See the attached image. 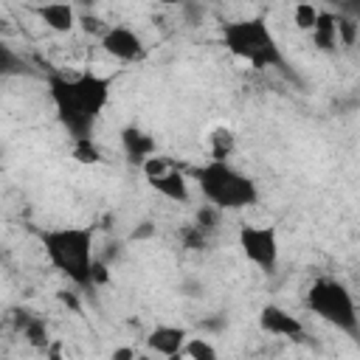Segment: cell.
Listing matches in <instances>:
<instances>
[{
    "label": "cell",
    "mask_w": 360,
    "mask_h": 360,
    "mask_svg": "<svg viewBox=\"0 0 360 360\" xmlns=\"http://www.w3.org/2000/svg\"><path fill=\"white\" fill-rule=\"evenodd\" d=\"M129 357H135V349H115L112 352V360H129Z\"/></svg>",
    "instance_id": "cell-21"
},
{
    "label": "cell",
    "mask_w": 360,
    "mask_h": 360,
    "mask_svg": "<svg viewBox=\"0 0 360 360\" xmlns=\"http://www.w3.org/2000/svg\"><path fill=\"white\" fill-rule=\"evenodd\" d=\"M312 37H315V45H318V48H323V51L335 48V42H338L335 14H329V11H318L315 25H312Z\"/></svg>",
    "instance_id": "cell-13"
},
{
    "label": "cell",
    "mask_w": 360,
    "mask_h": 360,
    "mask_svg": "<svg viewBox=\"0 0 360 360\" xmlns=\"http://www.w3.org/2000/svg\"><path fill=\"white\" fill-rule=\"evenodd\" d=\"M335 28H338V37H340L346 45L354 42V34H357V22H354V20H349V17H335Z\"/></svg>",
    "instance_id": "cell-19"
},
{
    "label": "cell",
    "mask_w": 360,
    "mask_h": 360,
    "mask_svg": "<svg viewBox=\"0 0 360 360\" xmlns=\"http://www.w3.org/2000/svg\"><path fill=\"white\" fill-rule=\"evenodd\" d=\"M315 17H318V8H315L312 3H307V0L295 3V8H292V22H295L301 31H312Z\"/></svg>",
    "instance_id": "cell-18"
},
{
    "label": "cell",
    "mask_w": 360,
    "mask_h": 360,
    "mask_svg": "<svg viewBox=\"0 0 360 360\" xmlns=\"http://www.w3.org/2000/svg\"><path fill=\"white\" fill-rule=\"evenodd\" d=\"M25 70H28L25 59L17 56V53L11 51V45H6V42L0 39V76H22Z\"/></svg>",
    "instance_id": "cell-14"
},
{
    "label": "cell",
    "mask_w": 360,
    "mask_h": 360,
    "mask_svg": "<svg viewBox=\"0 0 360 360\" xmlns=\"http://www.w3.org/2000/svg\"><path fill=\"white\" fill-rule=\"evenodd\" d=\"M186 329L180 326H155L149 335H146V346L149 352L155 354H163V357H177L183 343H186Z\"/></svg>",
    "instance_id": "cell-10"
},
{
    "label": "cell",
    "mask_w": 360,
    "mask_h": 360,
    "mask_svg": "<svg viewBox=\"0 0 360 360\" xmlns=\"http://www.w3.org/2000/svg\"><path fill=\"white\" fill-rule=\"evenodd\" d=\"M37 14H39V20H42L51 31H56V34H68V31L76 28V11H73V6H70L68 0L42 3V6L37 8Z\"/></svg>",
    "instance_id": "cell-11"
},
{
    "label": "cell",
    "mask_w": 360,
    "mask_h": 360,
    "mask_svg": "<svg viewBox=\"0 0 360 360\" xmlns=\"http://www.w3.org/2000/svg\"><path fill=\"white\" fill-rule=\"evenodd\" d=\"M236 146V138L231 129H217L211 135V160H228Z\"/></svg>",
    "instance_id": "cell-16"
},
{
    "label": "cell",
    "mask_w": 360,
    "mask_h": 360,
    "mask_svg": "<svg viewBox=\"0 0 360 360\" xmlns=\"http://www.w3.org/2000/svg\"><path fill=\"white\" fill-rule=\"evenodd\" d=\"M73 158H76L79 163H84V166L101 163V149L96 146L93 135H90V138H73Z\"/></svg>",
    "instance_id": "cell-15"
},
{
    "label": "cell",
    "mask_w": 360,
    "mask_h": 360,
    "mask_svg": "<svg viewBox=\"0 0 360 360\" xmlns=\"http://www.w3.org/2000/svg\"><path fill=\"white\" fill-rule=\"evenodd\" d=\"M239 248L262 273H273L278 267V233L273 225H242Z\"/></svg>",
    "instance_id": "cell-6"
},
{
    "label": "cell",
    "mask_w": 360,
    "mask_h": 360,
    "mask_svg": "<svg viewBox=\"0 0 360 360\" xmlns=\"http://www.w3.org/2000/svg\"><path fill=\"white\" fill-rule=\"evenodd\" d=\"M180 354L194 357V360H217V349H214L205 338H186Z\"/></svg>",
    "instance_id": "cell-17"
},
{
    "label": "cell",
    "mask_w": 360,
    "mask_h": 360,
    "mask_svg": "<svg viewBox=\"0 0 360 360\" xmlns=\"http://www.w3.org/2000/svg\"><path fill=\"white\" fill-rule=\"evenodd\" d=\"M160 6H183V3H188V0H158Z\"/></svg>",
    "instance_id": "cell-22"
},
{
    "label": "cell",
    "mask_w": 360,
    "mask_h": 360,
    "mask_svg": "<svg viewBox=\"0 0 360 360\" xmlns=\"http://www.w3.org/2000/svg\"><path fill=\"white\" fill-rule=\"evenodd\" d=\"M222 45L236 59L248 62L253 70L284 68L281 48H278V42H276L264 17H245V20L228 22L222 28Z\"/></svg>",
    "instance_id": "cell-4"
},
{
    "label": "cell",
    "mask_w": 360,
    "mask_h": 360,
    "mask_svg": "<svg viewBox=\"0 0 360 360\" xmlns=\"http://www.w3.org/2000/svg\"><path fill=\"white\" fill-rule=\"evenodd\" d=\"M158 194H163L166 200H172V202H188V197H191V191H188V180H186V174L180 172V166H169V169H163L160 174H155V177H149L146 180Z\"/></svg>",
    "instance_id": "cell-9"
},
{
    "label": "cell",
    "mask_w": 360,
    "mask_h": 360,
    "mask_svg": "<svg viewBox=\"0 0 360 360\" xmlns=\"http://www.w3.org/2000/svg\"><path fill=\"white\" fill-rule=\"evenodd\" d=\"M48 93L56 107V118L70 138H90L96 121L110 101V79L96 73L48 76Z\"/></svg>",
    "instance_id": "cell-1"
},
{
    "label": "cell",
    "mask_w": 360,
    "mask_h": 360,
    "mask_svg": "<svg viewBox=\"0 0 360 360\" xmlns=\"http://www.w3.org/2000/svg\"><path fill=\"white\" fill-rule=\"evenodd\" d=\"M307 307L321 321L335 326L338 332H346L349 338L360 335L357 304H354V295L349 292V287L343 281H338V278H318L307 290Z\"/></svg>",
    "instance_id": "cell-5"
},
{
    "label": "cell",
    "mask_w": 360,
    "mask_h": 360,
    "mask_svg": "<svg viewBox=\"0 0 360 360\" xmlns=\"http://www.w3.org/2000/svg\"><path fill=\"white\" fill-rule=\"evenodd\" d=\"M76 3H82V6H93L96 0H76Z\"/></svg>",
    "instance_id": "cell-23"
},
{
    "label": "cell",
    "mask_w": 360,
    "mask_h": 360,
    "mask_svg": "<svg viewBox=\"0 0 360 360\" xmlns=\"http://www.w3.org/2000/svg\"><path fill=\"white\" fill-rule=\"evenodd\" d=\"M39 242H42V250L56 273H62L68 281H73L82 290L93 287L90 270H93L96 256H93V231L90 228H76V225L48 228V231H39Z\"/></svg>",
    "instance_id": "cell-2"
},
{
    "label": "cell",
    "mask_w": 360,
    "mask_h": 360,
    "mask_svg": "<svg viewBox=\"0 0 360 360\" xmlns=\"http://www.w3.org/2000/svg\"><path fill=\"white\" fill-rule=\"evenodd\" d=\"M194 180L202 197L219 211H239L259 202L256 183L228 160H205L194 169Z\"/></svg>",
    "instance_id": "cell-3"
},
{
    "label": "cell",
    "mask_w": 360,
    "mask_h": 360,
    "mask_svg": "<svg viewBox=\"0 0 360 360\" xmlns=\"http://www.w3.org/2000/svg\"><path fill=\"white\" fill-rule=\"evenodd\" d=\"M121 146H124L127 158H129L132 163H138V166H141L149 155H155V152H158L155 138H152L149 132H143L141 127H135V124H129V127H124V129H121Z\"/></svg>",
    "instance_id": "cell-12"
},
{
    "label": "cell",
    "mask_w": 360,
    "mask_h": 360,
    "mask_svg": "<svg viewBox=\"0 0 360 360\" xmlns=\"http://www.w3.org/2000/svg\"><path fill=\"white\" fill-rule=\"evenodd\" d=\"M259 326H262V332L276 335V338H290V340H301L304 338V323L292 312H287L284 307H276V304L262 307Z\"/></svg>",
    "instance_id": "cell-8"
},
{
    "label": "cell",
    "mask_w": 360,
    "mask_h": 360,
    "mask_svg": "<svg viewBox=\"0 0 360 360\" xmlns=\"http://www.w3.org/2000/svg\"><path fill=\"white\" fill-rule=\"evenodd\" d=\"M101 48H104L110 56L121 59V62H141V59L146 56L143 39H141L132 28H127V25L104 28V34H101Z\"/></svg>",
    "instance_id": "cell-7"
},
{
    "label": "cell",
    "mask_w": 360,
    "mask_h": 360,
    "mask_svg": "<svg viewBox=\"0 0 360 360\" xmlns=\"http://www.w3.org/2000/svg\"><path fill=\"white\" fill-rule=\"evenodd\" d=\"M98 22H101V20H96V17H90V14L82 17V28H84V31H98V28H101ZM101 31H104V28H101Z\"/></svg>",
    "instance_id": "cell-20"
}]
</instances>
